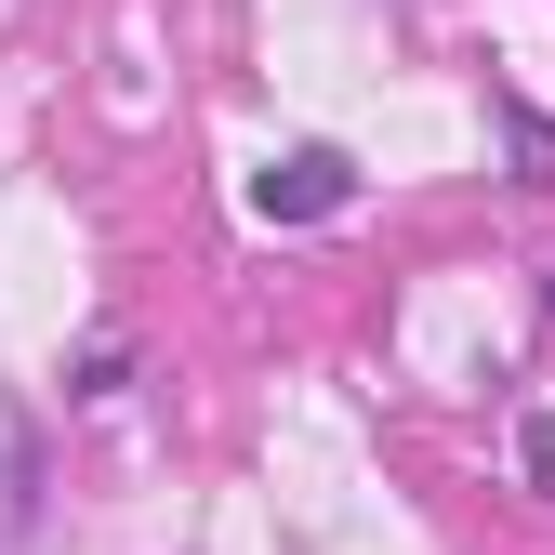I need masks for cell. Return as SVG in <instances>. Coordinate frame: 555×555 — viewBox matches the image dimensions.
Instances as JSON below:
<instances>
[{"label": "cell", "instance_id": "cell-1", "mask_svg": "<svg viewBox=\"0 0 555 555\" xmlns=\"http://www.w3.org/2000/svg\"><path fill=\"white\" fill-rule=\"evenodd\" d=\"M251 212L264 225H331V212H358V159L344 146H278L251 172Z\"/></svg>", "mask_w": 555, "mask_h": 555}, {"label": "cell", "instance_id": "cell-2", "mask_svg": "<svg viewBox=\"0 0 555 555\" xmlns=\"http://www.w3.org/2000/svg\"><path fill=\"white\" fill-rule=\"evenodd\" d=\"M542 305H555V292H542Z\"/></svg>", "mask_w": 555, "mask_h": 555}]
</instances>
